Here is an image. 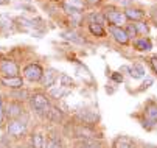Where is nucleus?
I'll return each mask as SVG.
<instances>
[{"label":"nucleus","mask_w":157,"mask_h":148,"mask_svg":"<svg viewBox=\"0 0 157 148\" xmlns=\"http://www.w3.org/2000/svg\"><path fill=\"white\" fill-rule=\"evenodd\" d=\"M31 104H33V109L44 115V114H47L48 109H50V103H48V98L44 95V94H34L31 97Z\"/></svg>","instance_id":"obj_1"},{"label":"nucleus","mask_w":157,"mask_h":148,"mask_svg":"<svg viewBox=\"0 0 157 148\" xmlns=\"http://www.w3.org/2000/svg\"><path fill=\"white\" fill-rule=\"evenodd\" d=\"M24 73H25V78L30 80V81H39L42 78V75H44L42 67L37 66V64H28L24 69Z\"/></svg>","instance_id":"obj_2"},{"label":"nucleus","mask_w":157,"mask_h":148,"mask_svg":"<svg viewBox=\"0 0 157 148\" xmlns=\"http://www.w3.org/2000/svg\"><path fill=\"white\" fill-rule=\"evenodd\" d=\"M0 72H2L5 76H17L19 73V67L16 66L14 61L10 59H3L0 62Z\"/></svg>","instance_id":"obj_3"},{"label":"nucleus","mask_w":157,"mask_h":148,"mask_svg":"<svg viewBox=\"0 0 157 148\" xmlns=\"http://www.w3.org/2000/svg\"><path fill=\"white\" fill-rule=\"evenodd\" d=\"M27 131V125L25 122H20V120H14L8 125V133L14 137H19V136H24Z\"/></svg>","instance_id":"obj_4"},{"label":"nucleus","mask_w":157,"mask_h":148,"mask_svg":"<svg viewBox=\"0 0 157 148\" xmlns=\"http://www.w3.org/2000/svg\"><path fill=\"white\" fill-rule=\"evenodd\" d=\"M107 19H109V22L114 24L115 27H121L123 24H126V20H128V17L121 11H110V13H107Z\"/></svg>","instance_id":"obj_5"},{"label":"nucleus","mask_w":157,"mask_h":148,"mask_svg":"<svg viewBox=\"0 0 157 148\" xmlns=\"http://www.w3.org/2000/svg\"><path fill=\"white\" fill-rule=\"evenodd\" d=\"M109 31H110V34L114 36V39H115L117 42H120V44H128L129 37H128L126 31H124L121 27H115V25H112V27L109 28Z\"/></svg>","instance_id":"obj_6"},{"label":"nucleus","mask_w":157,"mask_h":148,"mask_svg":"<svg viewBox=\"0 0 157 148\" xmlns=\"http://www.w3.org/2000/svg\"><path fill=\"white\" fill-rule=\"evenodd\" d=\"M2 83L6 88H13V89H20L24 86V80L19 78V76H5L2 80Z\"/></svg>","instance_id":"obj_7"},{"label":"nucleus","mask_w":157,"mask_h":148,"mask_svg":"<svg viewBox=\"0 0 157 148\" xmlns=\"http://www.w3.org/2000/svg\"><path fill=\"white\" fill-rule=\"evenodd\" d=\"M114 148H134V140L131 137L121 136L118 139H115L114 142Z\"/></svg>","instance_id":"obj_8"},{"label":"nucleus","mask_w":157,"mask_h":148,"mask_svg":"<svg viewBox=\"0 0 157 148\" xmlns=\"http://www.w3.org/2000/svg\"><path fill=\"white\" fill-rule=\"evenodd\" d=\"M22 106L19 103H11L10 106H8V111H6V114H8V117H11V119H16V117H19L20 114H22Z\"/></svg>","instance_id":"obj_9"},{"label":"nucleus","mask_w":157,"mask_h":148,"mask_svg":"<svg viewBox=\"0 0 157 148\" xmlns=\"http://www.w3.org/2000/svg\"><path fill=\"white\" fill-rule=\"evenodd\" d=\"M124 16L128 17V19H132V20H142L143 17H145V13L142 11V10H126V13H124Z\"/></svg>","instance_id":"obj_10"},{"label":"nucleus","mask_w":157,"mask_h":148,"mask_svg":"<svg viewBox=\"0 0 157 148\" xmlns=\"http://www.w3.org/2000/svg\"><path fill=\"white\" fill-rule=\"evenodd\" d=\"M56 78H58V73H56V70H53V69L47 70V73H45V78H44V84H45V88H52Z\"/></svg>","instance_id":"obj_11"},{"label":"nucleus","mask_w":157,"mask_h":148,"mask_svg":"<svg viewBox=\"0 0 157 148\" xmlns=\"http://www.w3.org/2000/svg\"><path fill=\"white\" fill-rule=\"evenodd\" d=\"M31 143H33V148H44V145H45L44 136L39 134V133L33 134V137H31Z\"/></svg>","instance_id":"obj_12"},{"label":"nucleus","mask_w":157,"mask_h":148,"mask_svg":"<svg viewBox=\"0 0 157 148\" xmlns=\"http://www.w3.org/2000/svg\"><path fill=\"white\" fill-rule=\"evenodd\" d=\"M131 76H132V78H136V80L143 78V76H145V70H143V67H142L140 64H136V66L132 67V70H131Z\"/></svg>","instance_id":"obj_13"},{"label":"nucleus","mask_w":157,"mask_h":148,"mask_svg":"<svg viewBox=\"0 0 157 148\" xmlns=\"http://www.w3.org/2000/svg\"><path fill=\"white\" fill-rule=\"evenodd\" d=\"M89 30H90V33H92L94 36H98V37L104 36V30H103V27L98 25V24H90V25H89Z\"/></svg>","instance_id":"obj_14"},{"label":"nucleus","mask_w":157,"mask_h":148,"mask_svg":"<svg viewBox=\"0 0 157 148\" xmlns=\"http://www.w3.org/2000/svg\"><path fill=\"white\" fill-rule=\"evenodd\" d=\"M59 81H61V86H62V88H70V86H73V80H72L69 75H65V73H62V75L59 76Z\"/></svg>","instance_id":"obj_15"},{"label":"nucleus","mask_w":157,"mask_h":148,"mask_svg":"<svg viewBox=\"0 0 157 148\" xmlns=\"http://www.w3.org/2000/svg\"><path fill=\"white\" fill-rule=\"evenodd\" d=\"M136 47L139 49V50H151V42L148 41V39H140V41H137L136 42Z\"/></svg>","instance_id":"obj_16"},{"label":"nucleus","mask_w":157,"mask_h":148,"mask_svg":"<svg viewBox=\"0 0 157 148\" xmlns=\"http://www.w3.org/2000/svg\"><path fill=\"white\" fill-rule=\"evenodd\" d=\"M47 114H48V117H50L52 120H55V122H59V120H61V112H59L56 108H50Z\"/></svg>","instance_id":"obj_17"},{"label":"nucleus","mask_w":157,"mask_h":148,"mask_svg":"<svg viewBox=\"0 0 157 148\" xmlns=\"http://www.w3.org/2000/svg\"><path fill=\"white\" fill-rule=\"evenodd\" d=\"M64 10H65V13H69V14H72V16L79 14V8L75 6V5H70V3H65V5H64Z\"/></svg>","instance_id":"obj_18"},{"label":"nucleus","mask_w":157,"mask_h":148,"mask_svg":"<svg viewBox=\"0 0 157 148\" xmlns=\"http://www.w3.org/2000/svg\"><path fill=\"white\" fill-rule=\"evenodd\" d=\"M67 94H69V91H67L65 88H59V89H53L52 91V95L53 97H64V95H67Z\"/></svg>","instance_id":"obj_19"},{"label":"nucleus","mask_w":157,"mask_h":148,"mask_svg":"<svg viewBox=\"0 0 157 148\" xmlns=\"http://www.w3.org/2000/svg\"><path fill=\"white\" fill-rule=\"evenodd\" d=\"M79 117L86 122V123H92V122H95V115H92V114H89V112H84V114H79Z\"/></svg>","instance_id":"obj_20"},{"label":"nucleus","mask_w":157,"mask_h":148,"mask_svg":"<svg viewBox=\"0 0 157 148\" xmlns=\"http://www.w3.org/2000/svg\"><path fill=\"white\" fill-rule=\"evenodd\" d=\"M47 148H64V146L58 139H50L48 143H47Z\"/></svg>","instance_id":"obj_21"},{"label":"nucleus","mask_w":157,"mask_h":148,"mask_svg":"<svg viewBox=\"0 0 157 148\" xmlns=\"http://www.w3.org/2000/svg\"><path fill=\"white\" fill-rule=\"evenodd\" d=\"M92 24H98V25H103L104 24V17L101 14H92Z\"/></svg>","instance_id":"obj_22"},{"label":"nucleus","mask_w":157,"mask_h":148,"mask_svg":"<svg viewBox=\"0 0 157 148\" xmlns=\"http://www.w3.org/2000/svg\"><path fill=\"white\" fill-rule=\"evenodd\" d=\"M124 31H126L128 37H134V36H137V28H136V25H132V24H131Z\"/></svg>","instance_id":"obj_23"},{"label":"nucleus","mask_w":157,"mask_h":148,"mask_svg":"<svg viewBox=\"0 0 157 148\" xmlns=\"http://www.w3.org/2000/svg\"><path fill=\"white\" fill-rule=\"evenodd\" d=\"M148 117H151L152 120H157V108L155 106H149L148 108Z\"/></svg>","instance_id":"obj_24"},{"label":"nucleus","mask_w":157,"mask_h":148,"mask_svg":"<svg viewBox=\"0 0 157 148\" xmlns=\"http://www.w3.org/2000/svg\"><path fill=\"white\" fill-rule=\"evenodd\" d=\"M62 36H64V37H67V39H72V41H75V42H82L79 37H76V34H75V33H62Z\"/></svg>","instance_id":"obj_25"},{"label":"nucleus","mask_w":157,"mask_h":148,"mask_svg":"<svg viewBox=\"0 0 157 148\" xmlns=\"http://www.w3.org/2000/svg\"><path fill=\"white\" fill-rule=\"evenodd\" d=\"M5 120V109H3V101H2V95H0V123H3Z\"/></svg>","instance_id":"obj_26"},{"label":"nucleus","mask_w":157,"mask_h":148,"mask_svg":"<svg viewBox=\"0 0 157 148\" xmlns=\"http://www.w3.org/2000/svg\"><path fill=\"white\" fill-rule=\"evenodd\" d=\"M136 28H137V33H139V31H140V33H148V27L143 25V24H137Z\"/></svg>","instance_id":"obj_27"},{"label":"nucleus","mask_w":157,"mask_h":148,"mask_svg":"<svg viewBox=\"0 0 157 148\" xmlns=\"http://www.w3.org/2000/svg\"><path fill=\"white\" fill-rule=\"evenodd\" d=\"M151 66H152L154 72L157 73V58H152V59H151Z\"/></svg>","instance_id":"obj_28"},{"label":"nucleus","mask_w":157,"mask_h":148,"mask_svg":"<svg viewBox=\"0 0 157 148\" xmlns=\"http://www.w3.org/2000/svg\"><path fill=\"white\" fill-rule=\"evenodd\" d=\"M86 3L87 5H97V3H100V0H86Z\"/></svg>","instance_id":"obj_29"},{"label":"nucleus","mask_w":157,"mask_h":148,"mask_svg":"<svg viewBox=\"0 0 157 148\" xmlns=\"http://www.w3.org/2000/svg\"><path fill=\"white\" fill-rule=\"evenodd\" d=\"M82 148H100V146H97V145H90V143H84Z\"/></svg>","instance_id":"obj_30"},{"label":"nucleus","mask_w":157,"mask_h":148,"mask_svg":"<svg viewBox=\"0 0 157 148\" xmlns=\"http://www.w3.org/2000/svg\"><path fill=\"white\" fill-rule=\"evenodd\" d=\"M112 78H114L115 81H123V76H120V75H117V73H115L114 76H112Z\"/></svg>","instance_id":"obj_31"},{"label":"nucleus","mask_w":157,"mask_h":148,"mask_svg":"<svg viewBox=\"0 0 157 148\" xmlns=\"http://www.w3.org/2000/svg\"><path fill=\"white\" fill-rule=\"evenodd\" d=\"M145 148H155V146H151V145H146Z\"/></svg>","instance_id":"obj_32"},{"label":"nucleus","mask_w":157,"mask_h":148,"mask_svg":"<svg viewBox=\"0 0 157 148\" xmlns=\"http://www.w3.org/2000/svg\"><path fill=\"white\" fill-rule=\"evenodd\" d=\"M155 27H157V20H155Z\"/></svg>","instance_id":"obj_33"},{"label":"nucleus","mask_w":157,"mask_h":148,"mask_svg":"<svg viewBox=\"0 0 157 148\" xmlns=\"http://www.w3.org/2000/svg\"><path fill=\"white\" fill-rule=\"evenodd\" d=\"M55 2H58V0H55Z\"/></svg>","instance_id":"obj_34"}]
</instances>
